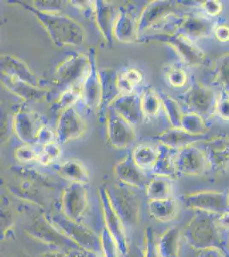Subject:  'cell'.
Returning <instances> with one entry per match:
<instances>
[{"mask_svg": "<svg viewBox=\"0 0 229 257\" xmlns=\"http://www.w3.org/2000/svg\"><path fill=\"white\" fill-rule=\"evenodd\" d=\"M31 12L41 23L50 40L57 47L81 46L86 40V32L79 22L62 13H47L35 9L30 4L18 2Z\"/></svg>", "mask_w": 229, "mask_h": 257, "instance_id": "cell-1", "label": "cell"}, {"mask_svg": "<svg viewBox=\"0 0 229 257\" xmlns=\"http://www.w3.org/2000/svg\"><path fill=\"white\" fill-rule=\"evenodd\" d=\"M211 213L197 212L185 227L183 237L186 243L197 251L215 248L226 252V244L220 232L218 217Z\"/></svg>", "mask_w": 229, "mask_h": 257, "instance_id": "cell-2", "label": "cell"}, {"mask_svg": "<svg viewBox=\"0 0 229 257\" xmlns=\"http://www.w3.org/2000/svg\"><path fill=\"white\" fill-rule=\"evenodd\" d=\"M176 2L155 0L149 2L139 15V38L149 30H176L181 16L177 15ZM170 32V31H169Z\"/></svg>", "mask_w": 229, "mask_h": 257, "instance_id": "cell-3", "label": "cell"}, {"mask_svg": "<svg viewBox=\"0 0 229 257\" xmlns=\"http://www.w3.org/2000/svg\"><path fill=\"white\" fill-rule=\"evenodd\" d=\"M64 236L75 242L81 250L101 253V240L90 228L79 221L69 219L63 213H48L44 216Z\"/></svg>", "mask_w": 229, "mask_h": 257, "instance_id": "cell-4", "label": "cell"}, {"mask_svg": "<svg viewBox=\"0 0 229 257\" xmlns=\"http://www.w3.org/2000/svg\"><path fill=\"white\" fill-rule=\"evenodd\" d=\"M161 42L168 44L175 51L181 61L189 66H201L205 64L207 57L194 41L177 32L148 34L139 38V43Z\"/></svg>", "mask_w": 229, "mask_h": 257, "instance_id": "cell-5", "label": "cell"}, {"mask_svg": "<svg viewBox=\"0 0 229 257\" xmlns=\"http://www.w3.org/2000/svg\"><path fill=\"white\" fill-rule=\"evenodd\" d=\"M114 210L126 228L134 227L140 219V200L133 188L122 185L105 186Z\"/></svg>", "mask_w": 229, "mask_h": 257, "instance_id": "cell-6", "label": "cell"}, {"mask_svg": "<svg viewBox=\"0 0 229 257\" xmlns=\"http://www.w3.org/2000/svg\"><path fill=\"white\" fill-rule=\"evenodd\" d=\"M90 66L88 53H73L56 67L54 80L62 91L81 88Z\"/></svg>", "mask_w": 229, "mask_h": 257, "instance_id": "cell-7", "label": "cell"}, {"mask_svg": "<svg viewBox=\"0 0 229 257\" xmlns=\"http://www.w3.org/2000/svg\"><path fill=\"white\" fill-rule=\"evenodd\" d=\"M106 125V138L110 147L116 149H128L137 141L134 125L109 107L104 118Z\"/></svg>", "mask_w": 229, "mask_h": 257, "instance_id": "cell-8", "label": "cell"}, {"mask_svg": "<svg viewBox=\"0 0 229 257\" xmlns=\"http://www.w3.org/2000/svg\"><path fill=\"white\" fill-rule=\"evenodd\" d=\"M99 197L104 217L105 228L116 242L121 256H127L129 252L128 235L126 231L127 228L122 219L117 215L116 211L114 210L105 186L99 188Z\"/></svg>", "mask_w": 229, "mask_h": 257, "instance_id": "cell-9", "label": "cell"}, {"mask_svg": "<svg viewBox=\"0 0 229 257\" xmlns=\"http://www.w3.org/2000/svg\"><path fill=\"white\" fill-rule=\"evenodd\" d=\"M185 207L191 210L221 215L229 211L228 195L219 191H199L182 197Z\"/></svg>", "mask_w": 229, "mask_h": 257, "instance_id": "cell-10", "label": "cell"}, {"mask_svg": "<svg viewBox=\"0 0 229 257\" xmlns=\"http://www.w3.org/2000/svg\"><path fill=\"white\" fill-rule=\"evenodd\" d=\"M46 123L41 114L23 106L15 111L12 117L13 132L18 140L25 144H35L40 130Z\"/></svg>", "mask_w": 229, "mask_h": 257, "instance_id": "cell-11", "label": "cell"}, {"mask_svg": "<svg viewBox=\"0 0 229 257\" xmlns=\"http://www.w3.org/2000/svg\"><path fill=\"white\" fill-rule=\"evenodd\" d=\"M61 213L69 219L81 222L88 209V194L85 184L70 183L61 195Z\"/></svg>", "mask_w": 229, "mask_h": 257, "instance_id": "cell-12", "label": "cell"}, {"mask_svg": "<svg viewBox=\"0 0 229 257\" xmlns=\"http://www.w3.org/2000/svg\"><path fill=\"white\" fill-rule=\"evenodd\" d=\"M88 56L90 59V66L81 86V102L88 111H99L101 100V82L94 48L89 49Z\"/></svg>", "mask_w": 229, "mask_h": 257, "instance_id": "cell-13", "label": "cell"}, {"mask_svg": "<svg viewBox=\"0 0 229 257\" xmlns=\"http://www.w3.org/2000/svg\"><path fill=\"white\" fill-rule=\"evenodd\" d=\"M218 98L214 91L203 85L194 83L179 99L186 107L202 117L215 113Z\"/></svg>", "mask_w": 229, "mask_h": 257, "instance_id": "cell-14", "label": "cell"}, {"mask_svg": "<svg viewBox=\"0 0 229 257\" xmlns=\"http://www.w3.org/2000/svg\"><path fill=\"white\" fill-rule=\"evenodd\" d=\"M139 15L140 12L138 13L134 6H121L114 26V39L123 44L138 43L139 41Z\"/></svg>", "mask_w": 229, "mask_h": 257, "instance_id": "cell-15", "label": "cell"}, {"mask_svg": "<svg viewBox=\"0 0 229 257\" xmlns=\"http://www.w3.org/2000/svg\"><path fill=\"white\" fill-rule=\"evenodd\" d=\"M27 233L33 238L43 242L47 245L54 247L58 250H76L80 251L81 248L75 242L69 239L66 236L58 231L51 223L43 217L42 219H38L26 230Z\"/></svg>", "mask_w": 229, "mask_h": 257, "instance_id": "cell-16", "label": "cell"}, {"mask_svg": "<svg viewBox=\"0 0 229 257\" xmlns=\"http://www.w3.org/2000/svg\"><path fill=\"white\" fill-rule=\"evenodd\" d=\"M174 165L179 175H203L209 168L205 153L194 144L175 152Z\"/></svg>", "mask_w": 229, "mask_h": 257, "instance_id": "cell-17", "label": "cell"}, {"mask_svg": "<svg viewBox=\"0 0 229 257\" xmlns=\"http://www.w3.org/2000/svg\"><path fill=\"white\" fill-rule=\"evenodd\" d=\"M87 125L75 107L65 109L58 114L56 134L58 144H65L76 140L87 132Z\"/></svg>", "mask_w": 229, "mask_h": 257, "instance_id": "cell-18", "label": "cell"}, {"mask_svg": "<svg viewBox=\"0 0 229 257\" xmlns=\"http://www.w3.org/2000/svg\"><path fill=\"white\" fill-rule=\"evenodd\" d=\"M114 173L120 184L138 190H145L151 178L137 166L131 153L116 164Z\"/></svg>", "mask_w": 229, "mask_h": 257, "instance_id": "cell-19", "label": "cell"}, {"mask_svg": "<svg viewBox=\"0 0 229 257\" xmlns=\"http://www.w3.org/2000/svg\"><path fill=\"white\" fill-rule=\"evenodd\" d=\"M215 25L207 16L198 13H188L182 16L175 32L185 35L192 41L207 38L214 35Z\"/></svg>", "mask_w": 229, "mask_h": 257, "instance_id": "cell-20", "label": "cell"}, {"mask_svg": "<svg viewBox=\"0 0 229 257\" xmlns=\"http://www.w3.org/2000/svg\"><path fill=\"white\" fill-rule=\"evenodd\" d=\"M118 11L109 1L96 0L93 3V17L96 25L109 47H112L114 42L113 30Z\"/></svg>", "mask_w": 229, "mask_h": 257, "instance_id": "cell-21", "label": "cell"}, {"mask_svg": "<svg viewBox=\"0 0 229 257\" xmlns=\"http://www.w3.org/2000/svg\"><path fill=\"white\" fill-rule=\"evenodd\" d=\"M1 74L27 82L35 87L41 86V80L35 75L29 64L23 59L12 54H2L0 56Z\"/></svg>", "mask_w": 229, "mask_h": 257, "instance_id": "cell-22", "label": "cell"}, {"mask_svg": "<svg viewBox=\"0 0 229 257\" xmlns=\"http://www.w3.org/2000/svg\"><path fill=\"white\" fill-rule=\"evenodd\" d=\"M1 83L6 90L28 103L44 102L49 96V88L35 87L1 74Z\"/></svg>", "mask_w": 229, "mask_h": 257, "instance_id": "cell-23", "label": "cell"}, {"mask_svg": "<svg viewBox=\"0 0 229 257\" xmlns=\"http://www.w3.org/2000/svg\"><path fill=\"white\" fill-rule=\"evenodd\" d=\"M110 107L115 110L132 125H138L145 121L141 101V91L131 94H121Z\"/></svg>", "mask_w": 229, "mask_h": 257, "instance_id": "cell-24", "label": "cell"}, {"mask_svg": "<svg viewBox=\"0 0 229 257\" xmlns=\"http://www.w3.org/2000/svg\"><path fill=\"white\" fill-rule=\"evenodd\" d=\"M101 82V100L99 105V119L104 120L105 112L110 105L121 95L117 76L118 71L111 68H103L99 70Z\"/></svg>", "mask_w": 229, "mask_h": 257, "instance_id": "cell-25", "label": "cell"}, {"mask_svg": "<svg viewBox=\"0 0 229 257\" xmlns=\"http://www.w3.org/2000/svg\"><path fill=\"white\" fill-rule=\"evenodd\" d=\"M158 144L178 151L186 147L193 145L195 143L204 140V136H197L186 132L182 128L171 127L154 137Z\"/></svg>", "mask_w": 229, "mask_h": 257, "instance_id": "cell-26", "label": "cell"}, {"mask_svg": "<svg viewBox=\"0 0 229 257\" xmlns=\"http://www.w3.org/2000/svg\"><path fill=\"white\" fill-rule=\"evenodd\" d=\"M206 157L210 169L220 172L229 168V139L216 138L206 144Z\"/></svg>", "mask_w": 229, "mask_h": 257, "instance_id": "cell-27", "label": "cell"}, {"mask_svg": "<svg viewBox=\"0 0 229 257\" xmlns=\"http://www.w3.org/2000/svg\"><path fill=\"white\" fill-rule=\"evenodd\" d=\"M60 178L69 183L86 184L89 182V172L87 167L78 160H68L54 167Z\"/></svg>", "mask_w": 229, "mask_h": 257, "instance_id": "cell-28", "label": "cell"}, {"mask_svg": "<svg viewBox=\"0 0 229 257\" xmlns=\"http://www.w3.org/2000/svg\"><path fill=\"white\" fill-rule=\"evenodd\" d=\"M141 101L145 121L158 119L162 114L165 115L159 92L152 86H146L141 89Z\"/></svg>", "mask_w": 229, "mask_h": 257, "instance_id": "cell-29", "label": "cell"}, {"mask_svg": "<svg viewBox=\"0 0 229 257\" xmlns=\"http://www.w3.org/2000/svg\"><path fill=\"white\" fill-rule=\"evenodd\" d=\"M147 206L151 216L159 222L173 221L179 213V203L173 197L162 200H149Z\"/></svg>", "mask_w": 229, "mask_h": 257, "instance_id": "cell-30", "label": "cell"}, {"mask_svg": "<svg viewBox=\"0 0 229 257\" xmlns=\"http://www.w3.org/2000/svg\"><path fill=\"white\" fill-rule=\"evenodd\" d=\"M180 229L176 226L168 228L156 241L159 257H180Z\"/></svg>", "mask_w": 229, "mask_h": 257, "instance_id": "cell-31", "label": "cell"}, {"mask_svg": "<svg viewBox=\"0 0 229 257\" xmlns=\"http://www.w3.org/2000/svg\"><path fill=\"white\" fill-rule=\"evenodd\" d=\"M158 149L159 155L150 174L164 177L174 180L179 176L174 165V155L176 151L161 144L158 145Z\"/></svg>", "mask_w": 229, "mask_h": 257, "instance_id": "cell-32", "label": "cell"}, {"mask_svg": "<svg viewBox=\"0 0 229 257\" xmlns=\"http://www.w3.org/2000/svg\"><path fill=\"white\" fill-rule=\"evenodd\" d=\"M131 155L137 166L150 174L158 158L159 149L151 144H138L131 151Z\"/></svg>", "mask_w": 229, "mask_h": 257, "instance_id": "cell-33", "label": "cell"}, {"mask_svg": "<svg viewBox=\"0 0 229 257\" xmlns=\"http://www.w3.org/2000/svg\"><path fill=\"white\" fill-rule=\"evenodd\" d=\"M144 81L145 74L139 68L128 66L118 71L117 82L122 94L134 93Z\"/></svg>", "mask_w": 229, "mask_h": 257, "instance_id": "cell-34", "label": "cell"}, {"mask_svg": "<svg viewBox=\"0 0 229 257\" xmlns=\"http://www.w3.org/2000/svg\"><path fill=\"white\" fill-rule=\"evenodd\" d=\"M172 179L159 176H151L145 187V194L149 200H162L173 197L174 186Z\"/></svg>", "mask_w": 229, "mask_h": 257, "instance_id": "cell-35", "label": "cell"}, {"mask_svg": "<svg viewBox=\"0 0 229 257\" xmlns=\"http://www.w3.org/2000/svg\"><path fill=\"white\" fill-rule=\"evenodd\" d=\"M158 92L162 99L166 118L171 124V127L180 128V123H181L184 112L181 110L180 104L176 99H174V98H172L171 96L166 94L162 91H158Z\"/></svg>", "mask_w": 229, "mask_h": 257, "instance_id": "cell-36", "label": "cell"}, {"mask_svg": "<svg viewBox=\"0 0 229 257\" xmlns=\"http://www.w3.org/2000/svg\"><path fill=\"white\" fill-rule=\"evenodd\" d=\"M163 75L166 82L172 88H183L188 81V74L181 64H168L163 70Z\"/></svg>", "mask_w": 229, "mask_h": 257, "instance_id": "cell-37", "label": "cell"}, {"mask_svg": "<svg viewBox=\"0 0 229 257\" xmlns=\"http://www.w3.org/2000/svg\"><path fill=\"white\" fill-rule=\"evenodd\" d=\"M180 128L197 136H204L207 132V125L203 117L191 111L183 114Z\"/></svg>", "mask_w": 229, "mask_h": 257, "instance_id": "cell-38", "label": "cell"}, {"mask_svg": "<svg viewBox=\"0 0 229 257\" xmlns=\"http://www.w3.org/2000/svg\"><path fill=\"white\" fill-rule=\"evenodd\" d=\"M81 100V88H68L66 90L62 91L54 105V109L60 113L65 109L75 107V105Z\"/></svg>", "mask_w": 229, "mask_h": 257, "instance_id": "cell-39", "label": "cell"}, {"mask_svg": "<svg viewBox=\"0 0 229 257\" xmlns=\"http://www.w3.org/2000/svg\"><path fill=\"white\" fill-rule=\"evenodd\" d=\"M61 148L58 142L41 147L38 162L41 166L48 167L55 164L61 157Z\"/></svg>", "mask_w": 229, "mask_h": 257, "instance_id": "cell-40", "label": "cell"}, {"mask_svg": "<svg viewBox=\"0 0 229 257\" xmlns=\"http://www.w3.org/2000/svg\"><path fill=\"white\" fill-rule=\"evenodd\" d=\"M41 147L35 144H23L14 150L15 158L23 163L38 161Z\"/></svg>", "mask_w": 229, "mask_h": 257, "instance_id": "cell-41", "label": "cell"}, {"mask_svg": "<svg viewBox=\"0 0 229 257\" xmlns=\"http://www.w3.org/2000/svg\"><path fill=\"white\" fill-rule=\"evenodd\" d=\"M100 236L101 240V254L103 257H122L116 242L110 233L104 227Z\"/></svg>", "mask_w": 229, "mask_h": 257, "instance_id": "cell-42", "label": "cell"}, {"mask_svg": "<svg viewBox=\"0 0 229 257\" xmlns=\"http://www.w3.org/2000/svg\"><path fill=\"white\" fill-rule=\"evenodd\" d=\"M68 2L62 0H41L30 4L35 9L47 13H62Z\"/></svg>", "mask_w": 229, "mask_h": 257, "instance_id": "cell-43", "label": "cell"}, {"mask_svg": "<svg viewBox=\"0 0 229 257\" xmlns=\"http://www.w3.org/2000/svg\"><path fill=\"white\" fill-rule=\"evenodd\" d=\"M216 78L226 94L229 95V53L222 56L218 63Z\"/></svg>", "mask_w": 229, "mask_h": 257, "instance_id": "cell-44", "label": "cell"}, {"mask_svg": "<svg viewBox=\"0 0 229 257\" xmlns=\"http://www.w3.org/2000/svg\"><path fill=\"white\" fill-rule=\"evenodd\" d=\"M55 142H57L56 131H53L51 126L46 123L45 125L42 126V128L40 130V132L37 135L35 145L42 147L47 144L55 143Z\"/></svg>", "mask_w": 229, "mask_h": 257, "instance_id": "cell-45", "label": "cell"}, {"mask_svg": "<svg viewBox=\"0 0 229 257\" xmlns=\"http://www.w3.org/2000/svg\"><path fill=\"white\" fill-rule=\"evenodd\" d=\"M144 257H159V254L157 253L155 236L151 228H147L145 232Z\"/></svg>", "mask_w": 229, "mask_h": 257, "instance_id": "cell-46", "label": "cell"}, {"mask_svg": "<svg viewBox=\"0 0 229 257\" xmlns=\"http://www.w3.org/2000/svg\"><path fill=\"white\" fill-rule=\"evenodd\" d=\"M200 8L205 12L206 16L216 17L222 12L223 5L222 2L217 0H209L201 4Z\"/></svg>", "mask_w": 229, "mask_h": 257, "instance_id": "cell-47", "label": "cell"}, {"mask_svg": "<svg viewBox=\"0 0 229 257\" xmlns=\"http://www.w3.org/2000/svg\"><path fill=\"white\" fill-rule=\"evenodd\" d=\"M229 95L222 94L218 98L215 113L218 114L222 119L229 121Z\"/></svg>", "mask_w": 229, "mask_h": 257, "instance_id": "cell-48", "label": "cell"}, {"mask_svg": "<svg viewBox=\"0 0 229 257\" xmlns=\"http://www.w3.org/2000/svg\"><path fill=\"white\" fill-rule=\"evenodd\" d=\"M69 3L86 17L93 16L94 1H69Z\"/></svg>", "mask_w": 229, "mask_h": 257, "instance_id": "cell-49", "label": "cell"}, {"mask_svg": "<svg viewBox=\"0 0 229 257\" xmlns=\"http://www.w3.org/2000/svg\"><path fill=\"white\" fill-rule=\"evenodd\" d=\"M214 35L220 42H228L229 26L226 24H220L215 26Z\"/></svg>", "mask_w": 229, "mask_h": 257, "instance_id": "cell-50", "label": "cell"}, {"mask_svg": "<svg viewBox=\"0 0 229 257\" xmlns=\"http://www.w3.org/2000/svg\"><path fill=\"white\" fill-rule=\"evenodd\" d=\"M197 257H226V254L219 248H209L199 250Z\"/></svg>", "mask_w": 229, "mask_h": 257, "instance_id": "cell-51", "label": "cell"}, {"mask_svg": "<svg viewBox=\"0 0 229 257\" xmlns=\"http://www.w3.org/2000/svg\"><path fill=\"white\" fill-rule=\"evenodd\" d=\"M39 257H72V255H70L68 254L67 252L64 251V250L53 249V250H50V251L41 254Z\"/></svg>", "mask_w": 229, "mask_h": 257, "instance_id": "cell-52", "label": "cell"}, {"mask_svg": "<svg viewBox=\"0 0 229 257\" xmlns=\"http://www.w3.org/2000/svg\"><path fill=\"white\" fill-rule=\"evenodd\" d=\"M218 224H219L221 229L229 231V211L222 213L221 215H219V217H218Z\"/></svg>", "mask_w": 229, "mask_h": 257, "instance_id": "cell-53", "label": "cell"}, {"mask_svg": "<svg viewBox=\"0 0 229 257\" xmlns=\"http://www.w3.org/2000/svg\"><path fill=\"white\" fill-rule=\"evenodd\" d=\"M72 257H87L86 256V254H85V252L83 250H80V251H77V253L75 254H73Z\"/></svg>", "mask_w": 229, "mask_h": 257, "instance_id": "cell-54", "label": "cell"}, {"mask_svg": "<svg viewBox=\"0 0 229 257\" xmlns=\"http://www.w3.org/2000/svg\"><path fill=\"white\" fill-rule=\"evenodd\" d=\"M227 195H228V204H229V192L227 193Z\"/></svg>", "mask_w": 229, "mask_h": 257, "instance_id": "cell-55", "label": "cell"}]
</instances>
